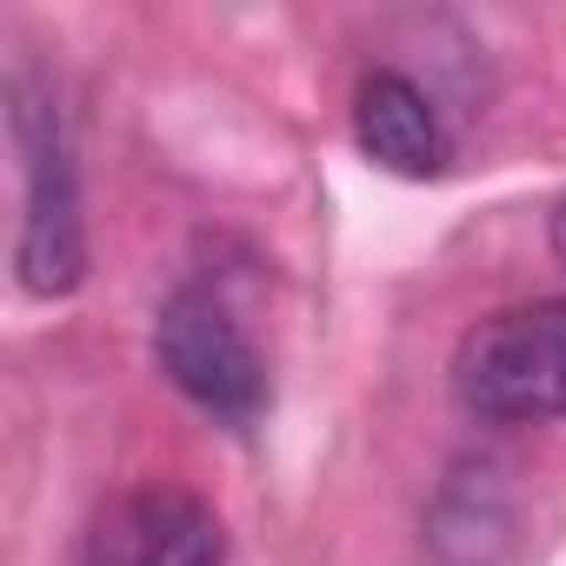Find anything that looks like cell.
Wrapping results in <instances>:
<instances>
[{
  "label": "cell",
  "mask_w": 566,
  "mask_h": 566,
  "mask_svg": "<svg viewBox=\"0 0 566 566\" xmlns=\"http://www.w3.org/2000/svg\"><path fill=\"white\" fill-rule=\"evenodd\" d=\"M453 394L500 427L566 420V301H533L480 321L453 354Z\"/></svg>",
  "instance_id": "1"
},
{
  "label": "cell",
  "mask_w": 566,
  "mask_h": 566,
  "mask_svg": "<svg viewBox=\"0 0 566 566\" xmlns=\"http://www.w3.org/2000/svg\"><path fill=\"white\" fill-rule=\"evenodd\" d=\"M154 360H160V374L193 407H207V413H220L233 427H247L266 407V367H260L253 340L200 287H187V294H174L160 307V321H154Z\"/></svg>",
  "instance_id": "2"
},
{
  "label": "cell",
  "mask_w": 566,
  "mask_h": 566,
  "mask_svg": "<svg viewBox=\"0 0 566 566\" xmlns=\"http://www.w3.org/2000/svg\"><path fill=\"white\" fill-rule=\"evenodd\" d=\"M14 134L28 154V220H21V280L28 294H74L87 273V227H81V193L67 167L61 120L21 94Z\"/></svg>",
  "instance_id": "3"
},
{
  "label": "cell",
  "mask_w": 566,
  "mask_h": 566,
  "mask_svg": "<svg viewBox=\"0 0 566 566\" xmlns=\"http://www.w3.org/2000/svg\"><path fill=\"white\" fill-rule=\"evenodd\" d=\"M81 566H227V526L187 486H127L87 520Z\"/></svg>",
  "instance_id": "4"
},
{
  "label": "cell",
  "mask_w": 566,
  "mask_h": 566,
  "mask_svg": "<svg viewBox=\"0 0 566 566\" xmlns=\"http://www.w3.org/2000/svg\"><path fill=\"white\" fill-rule=\"evenodd\" d=\"M354 140H360L367 160H380L387 174H407V180L440 174L447 154H453L433 101L394 67H380V74H367L354 87Z\"/></svg>",
  "instance_id": "5"
},
{
  "label": "cell",
  "mask_w": 566,
  "mask_h": 566,
  "mask_svg": "<svg viewBox=\"0 0 566 566\" xmlns=\"http://www.w3.org/2000/svg\"><path fill=\"white\" fill-rule=\"evenodd\" d=\"M553 253H559V260H566V200H559V207H553Z\"/></svg>",
  "instance_id": "6"
}]
</instances>
